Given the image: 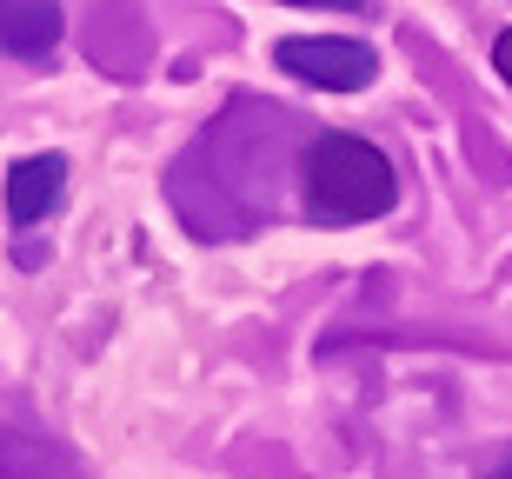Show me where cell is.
I'll list each match as a JSON object with an SVG mask.
<instances>
[{
	"label": "cell",
	"instance_id": "obj_1",
	"mask_svg": "<svg viewBox=\"0 0 512 479\" xmlns=\"http://www.w3.org/2000/svg\"><path fill=\"white\" fill-rule=\"evenodd\" d=\"M300 207L320 227H360L399 207V167L360 134H313L300 154Z\"/></svg>",
	"mask_w": 512,
	"mask_h": 479
},
{
	"label": "cell",
	"instance_id": "obj_2",
	"mask_svg": "<svg viewBox=\"0 0 512 479\" xmlns=\"http://www.w3.org/2000/svg\"><path fill=\"white\" fill-rule=\"evenodd\" d=\"M273 60H280V74L306 80V87H320V94H360V87H373V74H380L373 47H366V40H346V34H286L280 47H273Z\"/></svg>",
	"mask_w": 512,
	"mask_h": 479
},
{
	"label": "cell",
	"instance_id": "obj_3",
	"mask_svg": "<svg viewBox=\"0 0 512 479\" xmlns=\"http://www.w3.org/2000/svg\"><path fill=\"white\" fill-rule=\"evenodd\" d=\"M0 200H7V220H14V227H40V220L60 213V200H67V154H27V160H14Z\"/></svg>",
	"mask_w": 512,
	"mask_h": 479
},
{
	"label": "cell",
	"instance_id": "obj_4",
	"mask_svg": "<svg viewBox=\"0 0 512 479\" xmlns=\"http://www.w3.org/2000/svg\"><path fill=\"white\" fill-rule=\"evenodd\" d=\"M67 34L60 0H0V54L14 60H47Z\"/></svg>",
	"mask_w": 512,
	"mask_h": 479
},
{
	"label": "cell",
	"instance_id": "obj_5",
	"mask_svg": "<svg viewBox=\"0 0 512 479\" xmlns=\"http://www.w3.org/2000/svg\"><path fill=\"white\" fill-rule=\"evenodd\" d=\"M493 67H499V80L512 87V27H506V34L493 40Z\"/></svg>",
	"mask_w": 512,
	"mask_h": 479
},
{
	"label": "cell",
	"instance_id": "obj_6",
	"mask_svg": "<svg viewBox=\"0 0 512 479\" xmlns=\"http://www.w3.org/2000/svg\"><path fill=\"white\" fill-rule=\"evenodd\" d=\"M293 7H340V14H360L366 0H293Z\"/></svg>",
	"mask_w": 512,
	"mask_h": 479
},
{
	"label": "cell",
	"instance_id": "obj_7",
	"mask_svg": "<svg viewBox=\"0 0 512 479\" xmlns=\"http://www.w3.org/2000/svg\"><path fill=\"white\" fill-rule=\"evenodd\" d=\"M479 479H512V446H506V460H493V466H479Z\"/></svg>",
	"mask_w": 512,
	"mask_h": 479
}]
</instances>
